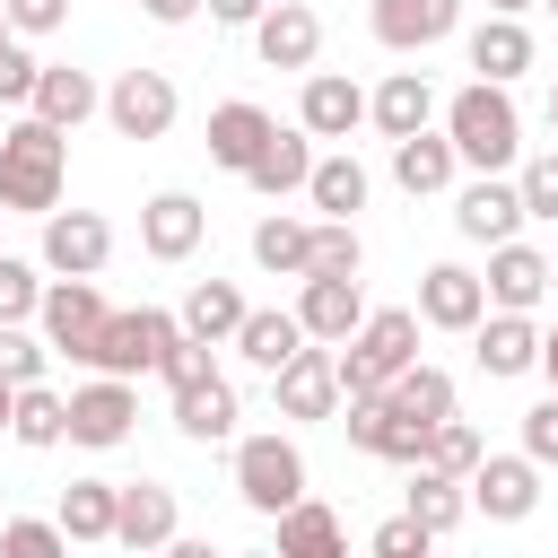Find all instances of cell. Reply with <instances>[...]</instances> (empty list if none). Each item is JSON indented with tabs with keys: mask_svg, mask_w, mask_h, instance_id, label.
Listing matches in <instances>:
<instances>
[{
	"mask_svg": "<svg viewBox=\"0 0 558 558\" xmlns=\"http://www.w3.org/2000/svg\"><path fill=\"white\" fill-rule=\"evenodd\" d=\"M235 497L253 506V514H288L296 497H305V453H296V436H279V427H262V436H235Z\"/></svg>",
	"mask_w": 558,
	"mask_h": 558,
	"instance_id": "4",
	"label": "cell"
},
{
	"mask_svg": "<svg viewBox=\"0 0 558 558\" xmlns=\"http://www.w3.org/2000/svg\"><path fill=\"white\" fill-rule=\"evenodd\" d=\"M174 532H183V523H174V488H166V480H122L113 549H122V558H157Z\"/></svg>",
	"mask_w": 558,
	"mask_h": 558,
	"instance_id": "16",
	"label": "cell"
},
{
	"mask_svg": "<svg viewBox=\"0 0 558 558\" xmlns=\"http://www.w3.org/2000/svg\"><path fill=\"white\" fill-rule=\"evenodd\" d=\"M445 140H453V157H462L471 174H506V166H523V113H514V87H488V78L453 87V96H445Z\"/></svg>",
	"mask_w": 558,
	"mask_h": 558,
	"instance_id": "1",
	"label": "cell"
},
{
	"mask_svg": "<svg viewBox=\"0 0 558 558\" xmlns=\"http://www.w3.org/2000/svg\"><path fill=\"white\" fill-rule=\"evenodd\" d=\"M366 26H375L384 52H427V44H445L462 26V0H375Z\"/></svg>",
	"mask_w": 558,
	"mask_h": 558,
	"instance_id": "20",
	"label": "cell"
},
{
	"mask_svg": "<svg viewBox=\"0 0 558 558\" xmlns=\"http://www.w3.org/2000/svg\"><path fill=\"white\" fill-rule=\"evenodd\" d=\"M340 427H349V445L375 453V462H427V427L392 418L384 392H349V401H340Z\"/></svg>",
	"mask_w": 558,
	"mask_h": 558,
	"instance_id": "12",
	"label": "cell"
},
{
	"mask_svg": "<svg viewBox=\"0 0 558 558\" xmlns=\"http://www.w3.org/2000/svg\"><path fill=\"white\" fill-rule=\"evenodd\" d=\"M436 113H445V105H436V87H427L418 70H392V78L366 96V122H375L384 140H418V131H436Z\"/></svg>",
	"mask_w": 558,
	"mask_h": 558,
	"instance_id": "23",
	"label": "cell"
},
{
	"mask_svg": "<svg viewBox=\"0 0 558 558\" xmlns=\"http://www.w3.org/2000/svg\"><path fill=\"white\" fill-rule=\"evenodd\" d=\"M480 314H488L480 270H462V262H427L418 270V323L427 331H480Z\"/></svg>",
	"mask_w": 558,
	"mask_h": 558,
	"instance_id": "15",
	"label": "cell"
},
{
	"mask_svg": "<svg viewBox=\"0 0 558 558\" xmlns=\"http://www.w3.org/2000/svg\"><path fill=\"white\" fill-rule=\"evenodd\" d=\"M366 192H375V183H366V166H357L349 148L314 157V183H305V201H314L323 218H357V209H366Z\"/></svg>",
	"mask_w": 558,
	"mask_h": 558,
	"instance_id": "35",
	"label": "cell"
},
{
	"mask_svg": "<svg viewBox=\"0 0 558 558\" xmlns=\"http://www.w3.org/2000/svg\"><path fill=\"white\" fill-rule=\"evenodd\" d=\"M514 183H523V218H558V148L523 157V166H514Z\"/></svg>",
	"mask_w": 558,
	"mask_h": 558,
	"instance_id": "45",
	"label": "cell"
},
{
	"mask_svg": "<svg viewBox=\"0 0 558 558\" xmlns=\"http://www.w3.org/2000/svg\"><path fill=\"white\" fill-rule=\"evenodd\" d=\"M427 558H436V549H427Z\"/></svg>",
	"mask_w": 558,
	"mask_h": 558,
	"instance_id": "60",
	"label": "cell"
},
{
	"mask_svg": "<svg viewBox=\"0 0 558 558\" xmlns=\"http://www.w3.org/2000/svg\"><path fill=\"white\" fill-rule=\"evenodd\" d=\"M401 514H418V523H427V532L445 541V532H453V523L471 514V480H445V471L410 462V506H401Z\"/></svg>",
	"mask_w": 558,
	"mask_h": 558,
	"instance_id": "38",
	"label": "cell"
},
{
	"mask_svg": "<svg viewBox=\"0 0 558 558\" xmlns=\"http://www.w3.org/2000/svg\"><path fill=\"white\" fill-rule=\"evenodd\" d=\"M244 183L262 192V201H288V192H305L314 183V131L296 122V131H270V148L244 166Z\"/></svg>",
	"mask_w": 558,
	"mask_h": 558,
	"instance_id": "28",
	"label": "cell"
},
{
	"mask_svg": "<svg viewBox=\"0 0 558 558\" xmlns=\"http://www.w3.org/2000/svg\"><path fill=\"white\" fill-rule=\"evenodd\" d=\"M471 357H480V375L488 384H506V375H541V323L532 314H480V331H471Z\"/></svg>",
	"mask_w": 558,
	"mask_h": 558,
	"instance_id": "19",
	"label": "cell"
},
{
	"mask_svg": "<svg viewBox=\"0 0 558 558\" xmlns=\"http://www.w3.org/2000/svg\"><path fill=\"white\" fill-rule=\"evenodd\" d=\"M541 375H549V392H558V323L541 331Z\"/></svg>",
	"mask_w": 558,
	"mask_h": 558,
	"instance_id": "52",
	"label": "cell"
},
{
	"mask_svg": "<svg viewBox=\"0 0 558 558\" xmlns=\"http://www.w3.org/2000/svg\"><path fill=\"white\" fill-rule=\"evenodd\" d=\"M296 349H305L296 305H288V314H279V305H253V314H244V331H235V357H244V366H262V375H279Z\"/></svg>",
	"mask_w": 558,
	"mask_h": 558,
	"instance_id": "31",
	"label": "cell"
},
{
	"mask_svg": "<svg viewBox=\"0 0 558 558\" xmlns=\"http://www.w3.org/2000/svg\"><path fill=\"white\" fill-rule=\"evenodd\" d=\"M0 9H9V26H17L26 44H35V35H61V26H70V0H0Z\"/></svg>",
	"mask_w": 558,
	"mask_h": 558,
	"instance_id": "47",
	"label": "cell"
},
{
	"mask_svg": "<svg viewBox=\"0 0 558 558\" xmlns=\"http://www.w3.org/2000/svg\"><path fill=\"white\" fill-rule=\"evenodd\" d=\"M183 340V314H166V305H131V314H113L105 323V340H96V375H157L166 366V349Z\"/></svg>",
	"mask_w": 558,
	"mask_h": 558,
	"instance_id": "6",
	"label": "cell"
},
{
	"mask_svg": "<svg viewBox=\"0 0 558 558\" xmlns=\"http://www.w3.org/2000/svg\"><path fill=\"white\" fill-rule=\"evenodd\" d=\"M201 235H209V209L192 192H148L140 201V253L148 262H192Z\"/></svg>",
	"mask_w": 558,
	"mask_h": 558,
	"instance_id": "14",
	"label": "cell"
},
{
	"mask_svg": "<svg viewBox=\"0 0 558 558\" xmlns=\"http://www.w3.org/2000/svg\"><path fill=\"white\" fill-rule=\"evenodd\" d=\"M253 52H262V70H314L323 17H314L305 0H270V9L253 17Z\"/></svg>",
	"mask_w": 558,
	"mask_h": 558,
	"instance_id": "17",
	"label": "cell"
},
{
	"mask_svg": "<svg viewBox=\"0 0 558 558\" xmlns=\"http://www.w3.org/2000/svg\"><path fill=\"white\" fill-rule=\"evenodd\" d=\"M9 418H17V384H0V436H9Z\"/></svg>",
	"mask_w": 558,
	"mask_h": 558,
	"instance_id": "54",
	"label": "cell"
},
{
	"mask_svg": "<svg viewBox=\"0 0 558 558\" xmlns=\"http://www.w3.org/2000/svg\"><path fill=\"white\" fill-rule=\"evenodd\" d=\"M453 227H462L471 244H514V235H523V183H514V174H471V183L453 192Z\"/></svg>",
	"mask_w": 558,
	"mask_h": 558,
	"instance_id": "10",
	"label": "cell"
},
{
	"mask_svg": "<svg viewBox=\"0 0 558 558\" xmlns=\"http://www.w3.org/2000/svg\"><path fill=\"white\" fill-rule=\"evenodd\" d=\"M296 122H305L314 140H349V131L366 122V87H357V78H340V70H305Z\"/></svg>",
	"mask_w": 558,
	"mask_h": 558,
	"instance_id": "22",
	"label": "cell"
},
{
	"mask_svg": "<svg viewBox=\"0 0 558 558\" xmlns=\"http://www.w3.org/2000/svg\"><path fill=\"white\" fill-rule=\"evenodd\" d=\"M131 418H140V392L122 375H96L70 392V445H87V453H113L131 436Z\"/></svg>",
	"mask_w": 558,
	"mask_h": 558,
	"instance_id": "11",
	"label": "cell"
},
{
	"mask_svg": "<svg viewBox=\"0 0 558 558\" xmlns=\"http://www.w3.org/2000/svg\"><path fill=\"white\" fill-rule=\"evenodd\" d=\"M0 558H70V532L52 514H9L0 523Z\"/></svg>",
	"mask_w": 558,
	"mask_h": 558,
	"instance_id": "42",
	"label": "cell"
},
{
	"mask_svg": "<svg viewBox=\"0 0 558 558\" xmlns=\"http://www.w3.org/2000/svg\"><path fill=\"white\" fill-rule=\"evenodd\" d=\"M61 174H70V131H52V122H35V113L0 131V209L52 218V209H61Z\"/></svg>",
	"mask_w": 558,
	"mask_h": 558,
	"instance_id": "2",
	"label": "cell"
},
{
	"mask_svg": "<svg viewBox=\"0 0 558 558\" xmlns=\"http://www.w3.org/2000/svg\"><path fill=\"white\" fill-rule=\"evenodd\" d=\"M357 270H366L357 218H314V262H305V279H357Z\"/></svg>",
	"mask_w": 558,
	"mask_h": 558,
	"instance_id": "39",
	"label": "cell"
},
{
	"mask_svg": "<svg viewBox=\"0 0 558 558\" xmlns=\"http://www.w3.org/2000/svg\"><path fill=\"white\" fill-rule=\"evenodd\" d=\"M270 113L253 105V96H227V105H209V166H227V174H244L262 148H270Z\"/></svg>",
	"mask_w": 558,
	"mask_h": 558,
	"instance_id": "24",
	"label": "cell"
},
{
	"mask_svg": "<svg viewBox=\"0 0 558 558\" xmlns=\"http://www.w3.org/2000/svg\"><path fill=\"white\" fill-rule=\"evenodd\" d=\"M35 122H52V131H78L87 113H105V87L87 78V70H70V61H44V78H35V105H26Z\"/></svg>",
	"mask_w": 558,
	"mask_h": 558,
	"instance_id": "27",
	"label": "cell"
},
{
	"mask_svg": "<svg viewBox=\"0 0 558 558\" xmlns=\"http://www.w3.org/2000/svg\"><path fill=\"white\" fill-rule=\"evenodd\" d=\"M105 262H113L105 209H52V218H44V270H52V279H96Z\"/></svg>",
	"mask_w": 558,
	"mask_h": 558,
	"instance_id": "8",
	"label": "cell"
},
{
	"mask_svg": "<svg viewBox=\"0 0 558 558\" xmlns=\"http://www.w3.org/2000/svg\"><path fill=\"white\" fill-rule=\"evenodd\" d=\"M157 558H227V549H209V541H201V532H174V541H166V549H157Z\"/></svg>",
	"mask_w": 558,
	"mask_h": 558,
	"instance_id": "51",
	"label": "cell"
},
{
	"mask_svg": "<svg viewBox=\"0 0 558 558\" xmlns=\"http://www.w3.org/2000/svg\"><path fill=\"white\" fill-rule=\"evenodd\" d=\"M9 35H17V26H9V9H0V44H9Z\"/></svg>",
	"mask_w": 558,
	"mask_h": 558,
	"instance_id": "55",
	"label": "cell"
},
{
	"mask_svg": "<svg viewBox=\"0 0 558 558\" xmlns=\"http://www.w3.org/2000/svg\"><path fill=\"white\" fill-rule=\"evenodd\" d=\"M9 436H17L26 453H52V445H70V392H52V384H26V392H17V418H9Z\"/></svg>",
	"mask_w": 558,
	"mask_h": 558,
	"instance_id": "37",
	"label": "cell"
},
{
	"mask_svg": "<svg viewBox=\"0 0 558 558\" xmlns=\"http://www.w3.org/2000/svg\"><path fill=\"white\" fill-rule=\"evenodd\" d=\"M235 418H244V410H235V384H227L218 366H209V375H192V384H174V427H183L192 445H227V436H235Z\"/></svg>",
	"mask_w": 558,
	"mask_h": 558,
	"instance_id": "25",
	"label": "cell"
},
{
	"mask_svg": "<svg viewBox=\"0 0 558 558\" xmlns=\"http://www.w3.org/2000/svg\"><path fill=\"white\" fill-rule=\"evenodd\" d=\"M532 506H541V462H532V453H480V471H471V514L523 523Z\"/></svg>",
	"mask_w": 558,
	"mask_h": 558,
	"instance_id": "13",
	"label": "cell"
},
{
	"mask_svg": "<svg viewBox=\"0 0 558 558\" xmlns=\"http://www.w3.org/2000/svg\"><path fill=\"white\" fill-rule=\"evenodd\" d=\"M244 288L235 279H192V296H183V340H209V349H235V331H244Z\"/></svg>",
	"mask_w": 558,
	"mask_h": 558,
	"instance_id": "29",
	"label": "cell"
},
{
	"mask_svg": "<svg viewBox=\"0 0 558 558\" xmlns=\"http://www.w3.org/2000/svg\"><path fill=\"white\" fill-rule=\"evenodd\" d=\"M427 549H436V532H427L418 514H392V523L366 532V558H427Z\"/></svg>",
	"mask_w": 558,
	"mask_h": 558,
	"instance_id": "44",
	"label": "cell"
},
{
	"mask_svg": "<svg viewBox=\"0 0 558 558\" xmlns=\"http://www.w3.org/2000/svg\"><path fill=\"white\" fill-rule=\"evenodd\" d=\"M541 9H549V17H558V0H541Z\"/></svg>",
	"mask_w": 558,
	"mask_h": 558,
	"instance_id": "59",
	"label": "cell"
},
{
	"mask_svg": "<svg viewBox=\"0 0 558 558\" xmlns=\"http://www.w3.org/2000/svg\"><path fill=\"white\" fill-rule=\"evenodd\" d=\"M140 9H148V17H157V26H192V17H201V9H209V0H140Z\"/></svg>",
	"mask_w": 558,
	"mask_h": 558,
	"instance_id": "49",
	"label": "cell"
},
{
	"mask_svg": "<svg viewBox=\"0 0 558 558\" xmlns=\"http://www.w3.org/2000/svg\"><path fill=\"white\" fill-rule=\"evenodd\" d=\"M235 558H279V549H235Z\"/></svg>",
	"mask_w": 558,
	"mask_h": 558,
	"instance_id": "56",
	"label": "cell"
},
{
	"mask_svg": "<svg viewBox=\"0 0 558 558\" xmlns=\"http://www.w3.org/2000/svg\"><path fill=\"white\" fill-rule=\"evenodd\" d=\"M35 78H44V61L26 52V35H9L0 44V105H35Z\"/></svg>",
	"mask_w": 558,
	"mask_h": 558,
	"instance_id": "46",
	"label": "cell"
},
{
	"mask_svg": "<svg viewBox=\"0 0 558 558\" xmlns=\"http://www.w3.org/2000/svg\"><path fill=\"white\" fill-rule=\"evenodd\" d=\"M296 323H305V340L340 349V340H357V323H366V288H357V279H296Z\"/></svg>",
	"mask_w": 558,
	"mask_h": 558,
	"instance_id": "21",
	"label": "cell"
},
{
	"mask_svg": "<svg viewBox=\"0 0 558 558\" xmlns=\"http://www.w3.org/2000/svg\"><path fill=\"white\" fill-rule=\"evenodd\" d=\"M523 9H541V0H488V17H523Z\"/></svg>",
	"mask_w": 558,
	"mask_h": 558,
	"instance_id": "53",
	"label": "cell"
},
{
	"mask_svg": "<svg viewBox=\"0 0 558 558\" xmlns=\"http://www.w3.org/2000/svg\"><path fill=\"white\" fill-rule=\"evenodd\" d=\"M401 366H418V305H375L357 323V340H340V401L384 392Z\"/></svg>",
	"mask_w": 558,
	"mask_h": 558,
	"instance_id": "3",
	"label": "cell"
},
{
	"mask_svg": "<svg viewBox=\"0 0 558 558\" xmlns=\"http://www.w3.org/2000/svg\"><path fill=\"white\" fill-rule=\"evenodd\" d=\"M174 113H183V96H174L166 70H122V78L105 87V122H113L122 140H166Z\"/></svg>",
	"mask_w": 558,
	"mask_h": 558,
	"instance_id": "7",
	"label": "cell"
},
{
	"mask_svg": "<svg viewBox=\"0 0 558 558\" xmlns=\"http://www.w3.org/2000/svg\"><path fill=\"white\" fill-rule=\"evenodd\" d=\"M113 514H122V480H70L52 506V523L70 541H113Z\"/></svg>",
	"mask_w": 558,
	"mask_h": 558,
	"instance_id": "34",
	"label": "cell"
},
{
	"mask_svg": "<svg viewBox=\"0 0 558 558\" xmlns=\"http://www.w3.org/2000/svg\"><path fill=\"white\" fill-rule=\"evenodd\" d=\"M44 366H52V340L44 331H26V323H0V384H44Z\"/></svg>",
	"mask_w": 558,
	"mask_h": 558,
	"instance_id": "41",
	"label": "cell"
},
{
	"mask_svg": "<svg viewBox=\"0 0 558 558\" xmlns=\"http://www.w3.org/2000/svg\"><path fill=\"white\" fill-rule=\"evenodd\" d=\"M480 427L471 418H445V427H427V471H445V480H471L480 471Z\"/></svg>",
	"mask_w": 558,
	"mask_h": 558,
	"instance_id": "40",
	"label": "cell"
},
{
	"mask_svg": "<svg viewBox=\"0 0 558 558\" xmlns=\"http://www.w3.org/2000/svg\"><path fill=\"white\" fill-rule=\"evenodd\" d=\"M462 52H471V70H480L488 87H514V78L532 70V26H523V17H480Z\"/></svg>",
	"mask_w": 558,
	"mask_h": 558,
	"instance_id": "26",
	"label": "cell"
},
{
	"mask_svg": "<svg viewBox=\"0 0 558 558\" xmlns=\"http://www.w3.org/2000/svg\"><path fill=\"white\" fill-rule=\"evenodd\" d=\"M44 288H52V279H44L35 262H9V253H0V323H35V314H44Z\"/></svg>",
	"mask_w": 558,
	"mask_h": 558,
	"instance_id": "43",
	"label": "cell"
},
{
	"mask_svg": "<svg viewBox=\"0 0 558 558\" xmlns=\"http://www.w3.org/2000/svg\"><path fill=\"white\" fill-rule=\"evenodd\" d=\"M480 288H488V305L497 314H532L541 296H549V253L541 244H488V270H480Z\"/></svg>",
	"mask_w": 558,
	"mask_h": 558,
	"instance_id": "18",
	"label": "cell"
},
{
	"mask_svg": "<svg viewBox=\"0 0 558 558\" xmlns=\"http://www.w3.org/2000/svg\"><path fill=\"white\" fill-rule=\"evenodd\" d=\"M270 392H279V418H340V349L305 340V349L270 375Z\"/></svg>",
	"mask_w": 558,
	"mask_h": 558,
	"instance_id": "9",
	"label": "cell"
},
{
	"mask_svg": "<svg viewBox=\"0 0 558 558\" xmlns=\"http://www.w3.org/2000/svg\"><path fill=\"white\" fill-rule=\"evenodd\" d=\"M549 131H558V87H549Z\"/></svg>",
	"mask_w": 558,
	"mask_h": 558,
	"instance_id": "57",
	"label": "cell"
},
{
	"mask_svg": "<svg viewBox=\"0 0 558 558\" xmlns=\"http://www.w3.org/2000/svg\"><path fill=\"white\" fill-rule=\"evenodd\" d=\"M549 296H558V262H549Z\"/></svg>",
	"mask_w": 558,
	"mask_h": 558,
	"instance_id": "58",
	"label": "cell"
},
{
	"mask_svg": "<svg viewBox=\"0 0 558 558\" xmlns=\"http://www.w3.org/2000/svg\"><path fill=\"white\" fill-rule=\"evenodd\" d=\"M262 9H270V0H209V17H218V26H253Z\"/></svg>",
	"mask_w": 558,
	"mask_h": 558,
	"instance_id": "50",
	"label": "cell"
},
{
	"mask_svg": "<svg viewBox=\"0 0 558 558\" xmlns=\"http://www.w3.org/2000/svg\"><path fill=\"white\" fill-rule=\"evenodd\" d=\"M105 323H113V305H105V288H96V279H52V288H44V314H35V331L52 340V357H70V366H96V340H105Z\"/></svg>",
	"mask_w": 558,
	"mask_h": 558,
	"instance_id": "5",
	"label": "cell"
},
{
	"mask_svg": "<svg viewBox=\"0 0 558 558\" xmlns=\"http://www.w3.org/2000/svg\"><path fill=\"white\" fill-rule=\"evenodd\" d=\"M253 262L270 270V279H305V262H314V218H262L253 227Z\"/></svg>",
	"mask_w": 558,
	"mask_h": 558,
	"instance_id": "36",
	"label": "cell"
},
{
	"mask_svg": "<svg viewBox=\"0 0 558 558\" xmlns=\"http://www.w3.org/2000/svg\"><path fill=\"white\" fill-rule=\"evenodd\" d=\"M453 174H462V157H453V140H445V131L392 140V183H401L410 201H427V192H453Z\"/></svg>",
	"mask_w": 558,
	"mask_h": 558,
	"instance_id": "30",
	"label": "cell"
},
{
	"mask_svg": "<svg viewBox=\"0 0 558 558\" xmlns=\"http://www.w3.org/2000/svg\"><path fill=\"white\" fill-rule=\"evenodd\" d=\"M384 401H392V418H410V427H445L453 418V375L445 366H401L392 384H384Z\"/></svg>",
	"mask_w": 558,
	"mask_h": 558,
	"instance_id": "32",
	"label": "cell"
},
{
	"mask_svg": "<svg viewBox=\"0 0 558 558\" xmlns=\"http://www.w3.org/2000/svg\"><path fill=\"white\" fill-rule=\"evenodd\" d=\"M279 558H349V532H340V514L323 506V497H296L288 514H279V541H270Z\"/></svg>",
	"mask_w": 558,
	"mask_h": 558,
	"instance_id": "33",
	"label": "cell"
},
{
	"mask_svg": "<svg viewBox=\"0 0 558 558\" xmlns=\"http://www.w3.org/2000/svg\"><path fill=\"white\" fill-rule=\"evenodd\" d=\"M523 453H532V462H541V471H549V462H558V392H549V401H532V410H523Z\"/></svg>",
	"mask_w": 558,
	"mask_h": 558,
	"instance_id": "48",
	"label": "cell"
}]
</instances>
